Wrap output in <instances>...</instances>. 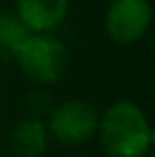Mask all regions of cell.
I'll return each mask as SVG.
<instances>
[{
    "mask_svg": "<svg viewBox=\"0 0 155 157\" xmlns=\"http://www.w3.org/2000/svg\"><path fill=\"white\" fill-rule=\"evenodd\" d=\"M98 130L108 157H142L151 147L149 121L130 100H119L108 106L102 119H98Z\"/></svg>",
    "mask_w": 155,
    "mask_h": 157,
    "instance_id": "obj_1",
    "label": "cell"
},
{
    "mask_svg": "<svg viewBox=\"0 0 155 157\" xmlns=\"http://www.w3.org/2000/svg\"><path fill=\"white\" fill-rule=\"evenodd\" d=\"M15 55L26 77L41 85L60 81L68 66V51L64 43L51 34H30Z\"/></svg>",
    "mask_w": 155,
    "mask_h": 157,
    "instance_id": "obj_2",
    "label": "cell"
},
{
    "mask_svg": "<svg viewBox=\"0 0 155 157\" xmlns=\"http://www.w3.org/2000/svg\"><path fill=\"white\" fill-rule=\"evenodd\" d=\"M151 21L153 6L149 0H113L104 17V28L115 43L132 45L145 36Z\"/></svg>",
    "mask_w": 155,
    "mask_h": 157,
    "instance_id": "obj_3",
    "label": "cell"
},
{
    "mask_svg": "<svg viewBox=\"0 0 155 157\" xmlns=\"http://www.w3.org/2000/svg\"><path fill=\"white\" fill-rule=\"evenodd\" d=\"M49 130L64 144H81L98 130V113L85 100H68L53 108Z\"/></svg>",
    "mask_w": 155,
    "mask_h": 157,
    "instance_id": "obj_4",
    "label": "cell"
},
{
    "mask_svg": "<svg viewBox=\"0 0 155 157\" xmlns=\"http://www.w3.org/2000/svg\"><path fill=\"white\" fill-rule=\"evenodd\" d=\"M15 11L30 32L47 34L64 21L68 0H15Z\"/></svg>",
    "mask_w": 155,
    "mask_h": 157,
    "instance_id": "obj_5",
    "label": "cell"
},
{
    "mask_svg": "<svg viewBox=\"0 0 155 157\" xmlns=\"http://www.w3.org/2000/svg\"><path fill=\"white\" fill-rule=\"evenodd\" d=\"M9 147L15 157H41L47 149V128L38 119L19 121L11 132Z\"/></svg>",
    "mask_w": 155,
    "mask_h": 157,
    "instance_id": "obj_6",
    "label": "cell"
},
{
    "mask_svg": "<svg viewBox=\"0 0 155 157\" xmlns=\"http://www.w3.org/2000/svg\"><path fill=\"white\" fill-rule=\"evenodd\" d=\"M28 36H30V30L21 24V19L15 13L0 11V49L17 53V49Z\"/></svg>",
    "mask_w": 155,
    "mask_h": 157,
    "instance_id": "obj_7",
    "label": "cell"
},
{
    "mask_svg": "<svg viewBox=\"0 0 155 157\" xmlns=\"http://www.w3.org/2000/svg\"><path fill=\"white\" fill-rule=\"evenodd\" d=\"M149 140H151V144L155 147V128H151V130H149Z\"/></svg>",
    "mask_w": 155,
    "mask_h": 157,
    "instance_id": "obj_8",
    "label": "cell"
},
{
    "mask_svg": "<svg viewBox=\"0 0 155 157\" xmlns=\"http://www.w3.org/2000/svg\"><path fill=\"white\" fill-rule=\"evenodd\" d=\"M151 157H155V151H153V155H151Z\"/></svg>",
    "mask_w": 155,
    "mask_h": 157,
    "instance_id": "obj_9",
    "label": "cell"
}]
</instances>
